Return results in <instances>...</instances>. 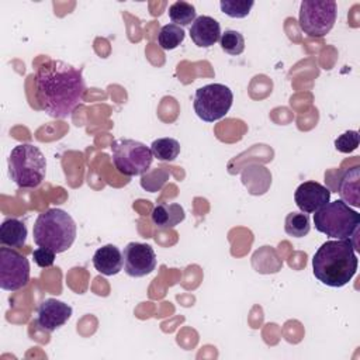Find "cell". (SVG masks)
Here are the masks:
<instances>
[{
	"instance_id": "obj_1",
	"label": "cell",
	"mask_w": 360,
	"mask_h": 360,
	"mask_svg": "<svg viewBox=\"0 0 360 360\" xmlns=\"http://www.w3.org/2000/svg\"><path fill=\"white\" fill-rule=\"evenodd\" d=\"M35 89L41 110L52 118H68L82 103L86 84L82 69L49 59L37 70Z\"/></svg>"
},
{
	"instance_id": "obj_2",
	"label": "cell",
	"mask_w": 360,
	"mask_h": 360,
	"mask_svg": "<svg viewBox=\"0 0 360 360\" xmlns=\"http://www.w3.org/2000/svg\"><path fill=\"white\" fill-rule=\"evenodd\" d=\"M359 259L350 239L323 242L312 257V271L318 281L328 287L346 285L357 271Z\"/></svg>"
},
{
	"instance_id": "obj_3",
	"label": "cell",
	"mask_w": 360,
	"mask_h": 360,
	"mask_svg": "<svg viewBox=\"0 0 360 360\" xmlns=\"http://www.w3.org/2000/svg\"><path fill=\"white\" fill-rule=\"evenodd\" d=\"M34 242L55 253L66 252L76 239L73 218L60 208H49L38 215L32 228Z\"/></svg>"
},
{
	"instance_id": "obj_4",
	"label": "cell",
	"mask_w": 360,
	"mask_h": 360,
	"mask_svg": "<svg viewBox=\"0 0 360 360\" xmlns=\"http://www.w3.org/2000/svg\"><path fill=\"white\" fill-rule=\"evenodd\" d=\"M8 174L20 188H35L45 179L46 159L38 146L20 143L10 152Z\"/></svg>"
},
{
	"instance_id": "obj_5",
	"label": "cell",
	"mask_w": 360,
	"mask_h": 360,
	"mask_svg": "<svg viewBox=\"0 0 360 360\" xmlns=\"http://www.w3.org/2000/svg\"><path fill=\"white\" fill-rule=\"evenodd\" d=\"M315 229L333 239H350L359 232L360 214L342 200L328 202L314 212Z\"/></svg>"
},
{
	"instance_id": "obj_6",
	"label": "cell",
	"mask_w": 360,
	"mask_h": 360,
	"mask_svg": "<svg viewBox=\"0 0 360 360\" xmlns=\"http://www.w3.org/2000/svg\"><path fill=\"white\" fill-rule=\"evenodd\" d=\"M111 152L115 169L128 177L145 174L153 160L150 148L135 139H115L111 143Z\"/></svg>"
},
{
	"instance_id": "obj_7",
	"label": "cell",
	"mask_w": 360,
	"mask_h": 360,
	"mask_svg": "<svg viewBox=\"0 0 360 360\" xmlns=\"http://www.w3.org/2000/svg\"><path fill=\"white\" fill-rule=\"evenodd\" d=\"M338 4L333 0H304L300 4V28L311 38L325 37L335 25Z\"/></svg>"
},
{
	"instance_id": "obj_8",
	"label": "cell",
	"mask_w": 360,
	"mask_h": 360,
	"mask_svg": "<svg viewBox=\"0 0 360 360\" xmlns=\"http://www.w3.org/2000/svg\"><path fill=\"white\" fill-rule=\"evenodd\" d=\"M233 103L232 90L221 83H210L195 90L193 107L197 117L205 122L224 118Z\"/></svg>"
},
{
	"instance_id": "obj_9",
	"label": "cell",
	"mask_w": 360,
	"mask_h": 360,
	"mask_svg": "<svg viewBox=\"0 0 360 360\" xmlns=\"http://www.w3.org/2000/svg\"><path fill=\"white\" fill-rule=\"evenodd\" d=\"M30 281V262L15 249L0 248V287L4 291H17Z\"/></svg>"
},
{
	"instance_id": "obj_10",
	"label": "cell",
	"mask_w": 360,
	"mask_h": 360,
	"mask_svg": "<svg viewBox=\"0 0 360 360\" xmlns=\"http://www.w3.org/2000/svg\"><path fill=\"white\" fill-rule=\"evenodd\" d=\"M124 270L129 277H145L156 267V253L148 243L129 242L122 250Z\"/></svg>"
},
{
	"instance_id": "obj_11",
	"label": "cell",
	"mask_w": 360,
	"mask_h": 360,
	"mask_svg": "<svg viewBox=\"0 0 360 360\" xmlns=\"http://www.w3.org/2000/svg\"><path fill=\"white\" fill-rule=\"evenodd\" d=\"M72 312V307L66 302L56 298H46L37 309V325L46 332H53L70 319Z\"/></svg>"
},
{
	"instance_id": "obj_12",
	"label": "cell",
	"mask_w": 360,
	"mask_h": 360,
	"mask_svg": "<svg viewBox=\"0 0 360 360\" xmlns=\"http://www.w3.org/2000/svg\"><path fill=\"white\" fill-rule=\"evenodd\" d=\"M330 200V190L316 181H304L301 183L295 193L294 201L301 212L314 214Z\"/></svg>"
},
{
	"instance_id": "obj_13",
	"label": "cell",
	"mask_w": 360,
	"mask_h": 360,
	"mask_svg": "<svg viewBox=\"0 0 360 360\" xmlns=\"http://www.w3.org/2000/svg\"><path fill=\"white\" fill-rule=\"evenodd\" d=\"M191 41L200 48H210L221 38L219 22L210 15H198L190 27Z\"/></svg>"
},
{
	"instance_id": "obj_14",
	"label": "cell",
	"mask_w": 360,
	"mask_h": 360,
	"mask_svg": "<svg viewBox=\"0 0 360 360\" xmlns=\"http://www.w3.org/2000/svg\"><path fill=\"white\" fill-rule=\"evenodd\" d=\"M94 269L104 276H115L122 270V252L112 243L98 248L93 255Z\"/></svg>"
},
{
	"instance_id": "obj_15",
	"label": "cell",
	"mask_w": 360,
	"mask_h": 360,
	"mask_svg": "<svg viewBox=\"0 0 360 360\" xmlns=\"http://www.w3.org/2000/svg\"><path fill=\"white\" fill-rule=\"evenodd\" d=\"M184 208L177 202H162L158 204L150 214V219L155 226L162 229L174 228L181 221H184Z\"/></svg>"
},
{
	"instance_id": "obj_16",
	"label": "cell",
	"mask_w": 360,
	"mask_h": 360,
	"mask_svg": "<svg viewBox=\"0 0 360 360\" xmlns=\"http://www.w3.org/2000/svg\"><path fill=\"white\" fill-rule=\"evenodd\" d=\"M360 167L354 166L343 173L338 184V193L346 204L360 205Z\"/></svg>"
},
{
	"instance_id": "obj_17",
	"label": "cell",
	"mask_w": 360,
	"mask_h": 360,
	"mask_svg": "<svg viewBox=\"0 0 360 360\" xmlns=\"http://www.w3.org/2000/svg\"><path fill=\"white\" fill-rule=\"evenodd\" d=\"M27 226L17 218H6L0 225V243L3 246L18 249L25 245Z\"/></svg>"
},
{
	"instance_id": "obj_18",
	"label": "cell",
	"mask_w": 360,
	"mask_h": 360,
	"mask_svg": "<svg viewBox=\"0 0 360 360\" xmlns=\"http://www.w3.org/2000/svg\"><path fill=\"white\" fill-rule=\"evenodd\" d=\"M150 150L158 160L173 162L180 153V143L174 138H158L152 142Z\"/></svg>"
},
{
	"instance_id": "obj_19",
	"label": "cell",
	"mask_w": 360,
	"mask_h": 360,
	"mask_svg": "<svg viewBox=\"0 0 360 360\" xmlns=\"http://www.w3.org/2000/svg\"><path fill=\"white\" fill-rule=\"evenodd\" d=\"M169 18L172 21V24H176L179 27H186L193 24V21L197 18V13H195V7L188 3V1H174L170 7H169Z\"/></svg>"
},
{
	"instance_id": "obj_20",
	"label": "cell",
	"mask_w": 360,
	"mask_h": 360,
	"mask_svg": "<svg viewBox=\"0 0 360 360\" xmlns=\"http://www.w3.org/2000/svg\"><path fill=\"white\" fill-rule=\"evenodd\" d=\"M186 32L181 27L176 24H166L160 28L158 34V42L162 49L172 51L176 49L184 41Z\"/></svg>"
},
{
	"instance_id": "obj_21",
	"label": "cell",
	"mask_w": 360,
	"mask_h": 360,
	"mask_svg": "<svg viewBox=\"0 0 360 360\" xmlns=\"http://www.w3.org/2000/svg\"><path fill=\"white\" fill-rule=\"evenodd\" d=\"M311 229L309 217L305 212H290L284 221V231L294 238H302L308 235Z\"/></svg>"
},
{
	"instance_id": "obj_22",
	"label": "cell",
	"mask_w": 360,
	"mask_h": 360,
	"mask_svg": "<svg viewBox=\"0 0 360 360\" xmlns=\"http://www.w3.org/2000/svg\"><path fill=\"white\" fill-rule=\"evenodd\" d=\"M221 49L232 56L240 55L245 51V38L236 30H225L219 38Z\"/></svg>"
},
{
	"instance_id": "obj_23",
	"label": "cell",
	"mask_w": 360,
	"mask_h": 360,
	"mask_svg": "<svg viewBox=\"0 0 360 360\" xmlns=\"http://www.w3.org/2000/svg\"><path fill=\"white\" fill-rule=\"evenodd\" d=\"M253 6H255L253 0H221L219 1L221 11L231 18L248 17Z\"/></svg>"
},
{
	"instance_id": "obj_24",
	"label": "cell",
	"mask_w": 360,
	"mask_h": 360,
	"mask_svg": "<svg viewBox=\"0 0 360 360\" xmlns=\"http://www.w3.org/2000/svg\"><path fill=\"white\" fill-rule=\"evenodd\" d=\"M359 146V132L357 131H346L335 139L336 150L342 153H350Z\"/></svg>"
},
{
	"instance_id": "obj_25",
	"label": "cell",
	"mask_w": 360,
	"mask_h": 360,
	"mask_svg": "<svg viewBox=\"0 0 360 360\" xmlns=\"http://www.w3.org/2000/svg\"><path fill=\"white\" fill-rule=\"evenodd\" d=\"M55 252L46 249V248H38L32 252V257L34 262L39 266V267H51L55 262Z\"/></svg>"
}]
</instances>
